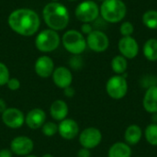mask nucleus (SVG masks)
<instances>
[{"instance_id": "f257e3e1", "label": "nucleus", "mask_w": 157, "mask_h": 157, "mask_svg": "<svg viewBox=\"0 0 157 157\" xmlns=\"http://www.w3.org/2000/svg\"><path fill=\"white\" fill-rule=\"evenodd\" d=\"M7 23L14 32L25 37L36 34L40 26L39 15L29 8H18L12 11Z\"/></svg>"}, {"instance_id": "f03ea898", "label": "nucleus", "mask_w": 157, "mask_h": 157, "mask_svg": "<svg viewBox=\"0 0 157 157\" xmlns=\"http://www.w3.org/2000/svg\"><path fill=\"white\" fill-rule=\"evenodd\" d=\"M42 16L49 29L55 31L64 29L70 20L68 9L59 2L48 3L42 10Z\"/></svg>"}, {"instance_id": "7ed1b4c3", "label": "nucleus", "mask_w": 157, "mask_h": 157, "mask_svg": "<svg viewBox=\"0 0 157 157\" xmlns=\"http://www.w3.org/2000/svg\"><path fill=\"white\" fill-rule=\"evenodd\" d=\"M126 14L127 6L122 0H105L99 6V15L107 23H120Z\"/></svg>"}, {"instance_id": "20e7f679", "label": "nucleus", "mask_w": 157, "mask_h": 157, "mask_svg": "<svg viewBox=\"0 0 157 157\" xmlns=\"http://www.w3.org/2000/svg\"><path fill=\"white\" fill-rule=\"evenodd\" d=\"M62 43L64 49L73 55L82 54L87 47L85 36L76 29L67 30L63 35Z\"/></svg>"}, {"instance_id": "39448f33", "label": "nucleus", "mask_w": 157, "mask_h": 157, "mask_svg": "<svg viewBox=\"0 0 157 157\" xmlns=\"http://www.w3.org/2000/svg\"><path fill=\"white\" fill-rule=\"evenodd\" d=\"M60 43L59 34L51 29L40 31L35 39V46L41 52H52L59 47Z\"/></svg>"}, {"instance_id": "423d86ee", "label": "nucleus", "mask_w": 157, "mask_h": 157, "mask_svg": "<svg viewBox=\"0 0 157 157\" xmlns=\"http://www.w3.org/2000/svg\"><path fill=\"white\" fill-rule=\"evenodd\" d=\"M128 82L126 77L120 75L111 76L106 84V92L109 98L115 100L122 99L128 93Z\"/></svg>"}, {"instance_id": "0eeeda50", "label": "nucleus", "mask_w": 157, "mask_h": 157, "mask_svg": "<svg viewBox=\"0 0 157 157\" xmlns=\"http://www.w3.org/2000/svg\"><path fill=\"white\" fill-rule=\"evenodd\" d=\"M75 13L82 23H93L99 17V6L93 0H86L76 6Z\"/></svg>"}, {"instance_id": "6e6552de", "label": "nucleus", "mask_w": 157, "mask_h": 157, "mask_svg": "<svg viewBox=\"0 0 157 157\" xmlns=\"http://www.w3.org/2000/svg\"><path fill=\"white\" fill-rule=\"evenodd\" d=\"M86 40L87 47L95 52H104L109 47V39L103 30L94 29Z\"/></svg>"}, {"instance_id": "1a4fd4ad", "label": "nucleus", "mask_w": 157, "mask_h": 157, "mask_svg": "<svg viewBox=\"0 0 157 157\" xmlns=\"http://www.w3.org/2000/svg\"><path fill=\"white\" fill-rule=\"evenodd\" d=\"M78 140L83 148L91 150L100 144L102 141V133L100 130L96 127H88L79 133Z\"/></svg>"}, {"instance_id": "9d476101", "label": "nucleus", "mask_w": 157, "mask_h": 157, "mask_svg": "<svg viewBox=\"0 0 157 157\" xmlns=\"http://www.w3.org/2000/svg\"><path fill=\"white\" fill-rule=\"evenodd\" d=\"M1 118L3 123L13 130L19 129L25 124V115L17 108H7L1 114Z\"/></svg>"}, {"instance_id": "9b49d317", "label": "nucleus", "mask_w": 157, "mask_h": 157, "mask_svg": "<svg viewBox=\"0 0 157 157\" xmlns=\"http://www.w3.org/2000/svg\"><path fill=\"white\" fill-rule=\"evenodd\" d=\"M33 149H34V143L32 139L25 135L17 136L10 143V150L16 155H19V156L29 155L33 151Z\"/></svg>"}, {"instance_id": "f8f14e48", "label": "nucleus", "mask_w": 157, "mask_h": 157, "mask_svg": "<svg viewBox=\"0 0 157 157\" xmlns=\"http://www.w3.org/2000/svg\"><path fill=\"white\" fill-rule=\"evenodd\" d=\"M118 50L121 55L127 60H132L139 53V44L132 36L121 37L118 42Z\"/></svg>"}, {"instance_id": "ddd939ff", "label": "nucleus", "mask_w": 157, "mask_h": 157, "mask_svg": "<svg viewBox=\"0 0 157 157\" xmlns=\"http://www.w3.org/2000/svg\"><path fill=\"white\" fill-rule=\"evenodd\" d=\"M58 133L64 140H73L79 135V125L73 119H64L58 124Z\"/></svg>"}, {"instance_id": "4468645a", "label": "nucleus", "mask_w": 157, "mask_h": 157, "mask_svg": "<svg viewBox=\"0 0 157 157\" xmlns=\"http://www.w3.org/2000/svg\"><path fill=\"white\" fill-rule=\"evenodd\" d=\"M52 77L54 85L62 89L71 86L73 83V74L71 70L65 66H59L55 68Z\"/></svg>"}, {"instance_id": "2eb2a0df", "label": "nucleus", "mask_w": 157, "mask_h": 157, "mask_svg": "<svg viewBox=\"0 0 157 157\" xmlns=\"http://www.w3.org/2000/svg\"><path fill=\"white\" fill-rule=\"evenodd\" d=\"M54 69V63L52 59L48 55L40 56L34 64L35 73L41 78H48L52 76Z\"/></svg>"}, {"instance_id": "dca6fc26", "label": "nucleus", "mask_w": 157, "mask_h": 157, "mask_svg": "<svg viewBox=\"0 0 157 157\" xmlns=\"http://www.w3.org/2000/svg\"><path fill=\"white\" fill-rule=\"evenodd\" d=\"M46 122V113L40 108L29 110L25 116V124L31 130H38Z\"/></svg>"}, {"instance_id": "f3484780", "label": "nucleus", "mask_w": 157, "mask_h": 157, "mask_svg": "<svg viewBox=\"0 0 157 157\" xmlns=\"http://www.w3.org/2000/svg\"><path fill=\"white\" fill-rule=\"evenodd\" d=\"M50 115L56 121H62L68 116L69 109L67 103L63 99L54 100L50 106Z\"/></svg>"}, {"instance_id": "a211bd4d", "label": "nucleus", "mask_w": 157, "mask_h": 157, "mask_svg": "<svg viewBox=\"0 0 157 157\" xmlns=\"http://www.w3.org/2000/svg\"><path fill=\"white\" fill-rule=\"evenodd\" d=\"M143 106L146 112L151 114L157 113V86L146 89L143 99Z\"/></svg>"}, {"instance_id": "6ab92c4d", "label": "nucleus", "mask_w": 157, "mask_h": 157, "mask_svg": "<svg viewBox=\"0 0 157 157\" xmlns=\"http://www.w3.org/2000/svg\"><path fill=\"white\" fill-rule=\"evenodd\" d=\"M143 130L137 124H132L128 126L124 132V141L130 146L136 145L143 138Z\"/></svg>"}, {"instance_id": "aec40b11", "label": "nucleus", "mask_w": 157, "mask_h": 157, "mask_svg": "<svg viewBox=\"0 0 157 157\" xmlns=\"http://www.w3.org/2000/svg\"><path fill=\"white\" fill-rule=\"evenodd\" d=\"M132 148L125 142L114 143L108 152V157H132Z\"/></svg>"}, {"instance_id": "412c9836", "label": "nucleus", "mask_w": 157, "mask_h": 157, "mask_svg": "<svg viewBox=\"0 0 157 157\" xmlns=\"http://www.w3.org/2000/svg\"><path fill=\"white\" fill-rule=\"evenodd\" d=\"M143 52L146 60L150 62L157 61V40L149 39L147 40L143 47Z\"/></svg>"}, {"instance_id": "4be33fe9", "label": "nucleus", "mask_w": 157, "mask_h": 157, "mask_svg": "<svg viewBox=\"0 0 157 157\" xmlns=\"http://www.w3.org/2000/svg\"><path fill=\"white\" fill-rule=\"evenodd\" d=\"M110 66H111L112 71L116 75H122L123 74L126 73L128 69V60L121 54L116 55L112 58Z\"/></svg>"}, {"instance_id": "5701e85b", "label": "nucleus", "mask_w": 157, "mask_h": 157, "mask_svg": "<svg viewBox=\"0 0 157 157\" xmlns=\"http://www.w3.org/2000/svg\"><path fill=\"white\" fill-rule=\"evenodd\" d=\"M142 21L146 28L150 29H157V10L151 9L144 12L142 17Z\"/></svg>"}, {"instance_id": "b1692460", "label": "nucleus", "mask_w": 157, "mask_h": 157, "mask_svg": "<svg viewBox=\"0 0 157 157\" xmlns=\"http://www.w3.org/2000/svg\"><path fill=\"white\" fill-rule=\"evenodd\" d=\"M144 137L149 144L157 146V124L151 123L145 128Z\"/></svg>"}, {"instance_id": "393cba45", "label": "nucleus", "mask_w": 157, "mask_h": 157, "mask_svg": "<svg viewBox=\"0 0 157 157\" xmlns=\"http://www.w3.org/2000/svg\"><path fill=\"white\" fill-rule=\"evenodd\" d=\"M41 132L46 137H53L58 133V124L54 121H46L40 128Z\"/></svg>"}, {"instance_id": "a878e982", "label": "nucleus", "mask_w": 157, "mask_h": 157, "mask_svg": "<svg viewBox=\"0 0 157 157\" xmlns=\"http://www.w3.org/2000/svg\"><path fill=\"white\" fill-rule=\"evenodd\" d=\"M140 85L142 87L148 89L149 87L157 86V77L154 75H146L143 76L140 80Z\"/></svg>"}, {"instance_id": "bb28decb", "label": "nucleus", "mask_w": 157, "mask_h": 157, "mask_svg": "<svg viewBox=\"0 0 157 157\" xmlns=\"http://www.w3.org/2000/svg\"><path fill=\"white\" fill-rule=\"evenodd\" d=\"M134 32V26L131 21H123L120 27V33L122 37L132 36Z\"/></svg>"}, {"instance_id": "cd10ccee", "label": "nucleus", "mask_w": 157, "mask_h": 157, "mask_svg": "<svg viewBox=\"0 0 157 157\" xmlns=\"http://www.w3.org/2000/svg\"><path fill=\"white\" fill-rule=\"evenodd\" d=\"M10 78V73L8 67L2 62H0V86H6Z\"/></svg>"}, {"instance_id": "c85d7f7f", "label": "nucleus", "mask_w": 157, "mask_h": 157, "mask_svg": "<svg viewBox=\"0 0 157 157\" xmlns=\"http://www.w3.org/2000/svg\"><path fill=\"white\" fill-rule=\"evenodd\" d=\"M69 63H70V66L75 69V70H78L80 68H82L83 66V59L80 55H74L70 61H69Z\"/></svg>"}, {"instance_id": "c756f323", "label": "nucleus", "mask_w": 157, "mask_h": 157, "mask_svg": "<svg viewBox=\"0 0 157 157\" xmlns=\"http://www.w3.org/2000/svg\"><path fill=\"white\" fill-rule=\"evenodd\" d=\"M6 86L11 91H17L20 88V81L17 78L10 77L6 84Z\"/></svg>"}, {"instance_id": "7c9ffc66", "label": "nucleus", "mask_w": 157, "mask_h": 157, "mask_svg": "<svg viewBox=\"0 0 157 157\" xmlns=\"http://www.w3.org/2000/svg\"><path fill=\"white\" fill-rule=\"evenodd\" d=\"M94 30V28L91 23H82L81 26V33L84 35H89Z\"/></svg>"}, {"instance_id": "2f4dec72", "label": "nucleus", "mask_w": 157, "mask_h": 157, "mask_svg": "<svg viewBox=\"0 0 157 157\" xmlns=\"http://www.w3.org/2000/svg\"><path fill=\"white\" fill-rule=\"evenodd\" d=\"M77 157H91V152L89 149L86 148H81L77 152Z\"/></svg>"}, {"instance_id": "473e14b6", "label": "nucleus", "mask_w": 157, "mask_h": 157, "mask_svg": "<svg viewBox=\"0 0 157 157\" xmlns=\"http://www.w3.org/2000/svg\"><path fill=\"white\" fill-rule=\"evenodd\" d=\"M75 90L72 86H68V87H66V88L63 89V95L66 98H73L75 96Z\"/></svg>"}, {"instance_id": "72a5a7b5", "label": "nucleus", "mask_w": 157, "mask_h": 157, "mask_svg": "<svg viewBox=\"0 0 157 157\" xmlns=\"http://www.w3.org/2000/svg\"><path fill=\"white\" fill-rule=\"evenodd\" d=\"M13 153L10 149L3 148L0 150V157H13Z\"/></svg>"}, {"instance_id": "f704fd0d", "label": "nucleus", "mask_w": 157, "mask_h": 157, "mask_svg": "<svg viewBox=\"0 0 157 157\" xmlns=\"http://www.w3.org/2000/svg\"><path fill=\"white\" fill-rule=\"evenodd\" d=\"M6 109H7V107H6V101L2 98H0V114H2Z\"/></svg>"}, {"instance_id": "c9c22d12", "label": "nucleus", "mask_w": 157, "mask_h": 157, "mask_svg": "<svg viewBox=\"0 0 157 157\" xmlns=\"http://www.w3.org/2000/svg\"><path fill=\"white\" fill-rule=\"evenodd\" d=\"M152 120H153V123L157 124V113L152 114Z\"/></svg>"}, {"instance_id": "e433bc0d", "label": "nucleus", "mask_w": 157, "mask_h": 157, "mask_svg": "<svg viewBox=\"0 0 157 157\" xmlns=\"http://www.w3.org/2000/svg\"><path fill=\"white\" fill-rule=\"evenodd\" d=\"M41 157H54L52 155H51V154H45V155H43Z\"/></svg>"}, {"instance_id": "4c0bfd02", "label": "nucleus", "mask_w": 157, "mask_h": 157, "mask_svg": "<svg viewBox=\"0 0 157 157\" xmlns=\"http://www.w3.org/2000/svg\"><path fill=\"white\" fill-rule=\"evenodd\" d=\"M23 157H37L36 155H26V156H23Z\"/></svg>"}, {"instance_id": "58836bf2", "label": "nucleus", "mask_w": 157, "mask_h": 157, "mask_svg": "<svg viewBox=\"0 0 157 157\" xmlns=\"http://www.w3.org/2000/svg\"><path fill=\"white\" fill-rule=\"evenodd\" d=\"M67 1H71V2H74V1H77V0H67Z\"/></svg>"}, {"instance_id": "ea45409f", "label": "nucleus", "mask_w": 157, "mask_h": 157, "mask_svg": "<svg viewBox=\"0 0 157 157\" xmlns=\"http://www.w3.org/2000/svg\"><path fill=\"white\" fill-rule=\"evenodd\" d=\"M52 2H58V0H52Z\"/></svg>"}, {"instance_id": "a19ab883", "label": "nucleus", "mask_w": 157, "mask_h": 157, "mask_svg": "<svg viewBox=\"0 0 157 157\" xmlns=\"http://www.w3.org/2000/svg\"><path fill=\"white\" fill-rule=\"evenodd\" d=\"M100 1H102V2H103V1H105V0H100Z\"/></svg>"}]
</instances>
